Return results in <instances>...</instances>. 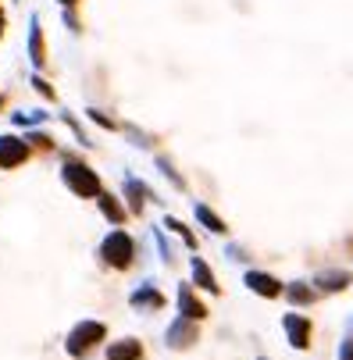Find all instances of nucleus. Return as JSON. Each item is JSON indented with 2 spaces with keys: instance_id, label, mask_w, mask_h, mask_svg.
I'll list each match as a JSON object with an SVG mask.
<instances>
[{
  "instance_id": "obj_17",
  "label": "nucleus",
  "mask_w": 353,
  "mask_h": 360,
  "mask_svg": "<svg viewBox=\"0 0 353 360\" xmlns=\"http://www.w3.org/2000/svg\"><path fill=\"white\" fill-rule=\"evenodd\" d=\"M285 296H289V300H293V303H310V300H314V292H310L303 282L289 286V289H285Z\"/></svg>"
},
{
  "instance_id": "obj_18",
  "label": "nucleus",
  "mask_w": 353,
  "mask_h": 360,
  "mask_svg": "<svg viewBox=\"0 0 353 360\" xmlns=\"http://www.w3.org/2000/svg\"><path fill=\"white\" fill-rule=\"evenodd\" d=\"M164 225H168L172 232H179V236L185 239V246H196V239H193V232H190V228H185L182 221H175V218H164Z\"/></svg>"
},
{
  "instance_id": "obj_19",
  "label": "nucleus",
  "mask_w": 353,
  "mask_h": 360,
  "mask_svg": "<svg viewBox=\"0 0 353 360\" xmlns=\"http://www.w3.org/2000/svg\"><path fill=\"white\" fill-rule=\"evenodd\" d=\"M43 118H47L43 111H29V114L22 111V114H14V121H18V125H39V121H43Z\"/></svg>"
},
{
  "instance_id": "obj_2",
  "label": "nucleus",
  "mask_w": 353,
  "mask_h": 360,
  "mask_svg": "<svg viewBox=\"0 0 353 360\" xmlns=\"http://www.w3.org/2000/svg\"><path fill=\"white\" fill-rule=\"evenodd\" d=\"M108 335V328H103L100 321H79L72 332H68V343H65V350L72 353V357H86L100 339Z\"/></svg>"
},
{
  "instance_id": "obj_6",
  "label": "nucleus",
  "mask_w": 353,
  "mask_h": 360,
  "mask_svg": "<svg viewBox=\"0 0 353 360\" xmlns=\"http://www.w3.org/2000/svg\"><path fill=\"white\" fill-rule=\"evenodd\" d=\"M282 325H285L289 343H293L296 350H307V346H310V321H307L303 314H285Z\"/></svg>"
},
{
  "instance_id": "obj_10",
  "label": "nucleus",
  "mask_w": 353,
  "mask_h": 360,
  "mask_svg": "<svg viewBox=\"0 0 353 360\" xmlns=\"http://www.w3.org/2000/svg\"><path fill=\"white\" fill-rule=\"evenodd\" d=\"M29 61L36 68H43V61H47V50H43V32H39V18L32 14V22H29Z\"/></svg>"
},
{
  "instance_id": "obj_11",
  "label": "nucleus",
  "mask_w": 353,
  "mask_h": 360,
  "mask_svg": "<svg viewBox=\"0 0 353 360\" xmlns=\"http://www.w3.org/2000/svg\"><path fill=\"white\" fill-rule=\"evenodd\" d=\"M139 357H143V346L136 339H121V343L108 346V360H139Z\"/></svg>"
},
{
  "instance_id": "obj_7",
  "label": "nucleus",
  "mask_w": 353,
  "mask_h": 360,
  "mask_svg": "<svg viewBox=\"0 0 353 360\" xmlns=\"http://www.w3.org/2000/svg\"><path fill=\"white\" fill-rule=\"evenodd\" d=\"M246 286H250L257 296H268V300L282 292V282L272 279V274H264V271H246Z\"/></svg>"
},
{
  "instance_id": "obj_27",
  "label": "nucleus",
  "mask_w": 353,
  "mask_h": 360,
  "mask_svg": "<svg viewBox=\"0 0 353 360\" xmlns=\"http://www.w3.org/2000/svg\"><path fill=\"white\" fill-rule=\"evenodd\" d=\"M350 339H353V321H350Z\"/></svg>"
},
{
  "instance_id": "obj_21",
  "label": "nucleus",
  "mask_w": 353,
  "mask_h": 360,
  "mask_svg": "<svg viewBox=\"0 0 353 360\" xmlns=\"http://www.w3.org/2000/svg\"><path fill=\"white\" fill-rule=\"evenodd\" d=\"M32 86H36L39 93H43V97H50V100H54V90H50V86H47V82H43V79H39V75L32 79Z\"/></svg>"
},
{
  "instance_id": "obj_26",
  "label": "nucleus",
  "mask_w": 353,
  "mask_h": 360,
  "mask_svg": "<svg viewBox=\"0 0 353 360\" xmlns=\"http://www.w3.org/2000/svg\"><path fill=\"white\" fill-rule=\"evenodd\" d=\"M61 4H65V8H72V4H75V0H61Z\"/></svg>"
},
{
  "instance_id": "obj_3",
  "label": "nucleus",
  "mask_w": 353,
  "mask_h": 360,
  "mask_svg": "<svg viewBox=\"0 0 353 360\" xmlns=\"http://www.w3.org/2000/svg\"><path fill=\"white\" fill-rule=\"evenodd\" d=\"M65 186L72 189L75 197H97L100 193V179H97V172L93 168H86V164H79V161H68L65 164Z\"/></svg>"
},
{
  "instance_id": "obj_25",
  "label": "nucleus",
  "mask_w": 353,
  "mask_h": 360,
  "mask_svg": "<svg viewBox=\"0 0 353 360\" xmlns=\"http://www.w3.org/2000/svg\"><path fill=\"white\" fill-rule=\"evenodd\" d=\"M0 36H4V14H0Z\"/></svg>"
},
{
  "instance_id": "obj_13",
  "label": "nucleus",
  "mask_w": 353,
  "mask_h": 360,
  "mask_svg": "<svg viewBox=\"0 0 353 360\" xmlns=\"http://www.w3.org/2000/svg\"><path fill=\"white\" fill-rule=\"evenodd\" d=\"M193 282L200 286V289H207V292H218V282H214V271L207 268L200 257H193Z\"/></svg>"
},
{
  "instance_id": "obj_4",
  "label": "nucleus",
  "mask_w": 353,
  "mask_h": 360,
  "mask_svg": "<svg viewBox=\"0 0 353 360\" xmlns=\"http://www.w3.org/2000/svg\"><path fill=\"white\" fill-rule=\"evenodd\" d=\"M168 346L172 350H185V346H193L196 343V321L193 317H175V321L168 325Z\"/></svg>"
},
{
  "instance_id": "obj_14",
  "label": "nucleus",
  "mask_w": 353,
  "mask_h": 360,
  "mask_svg": "<svg viewBox=\"0 0 353 360\" xmlns=\"http://www.w3.org/2000/svg\"><path fill=\"white\" fill-rule=\"evenodd\" d=\"M196 218H200V225H203V228H211L214 236H221V232H228V228H225V221H221V218H218V214H214V210L207 207V203H196Z\"/></svg>"
},
{
  "instance_id": "obj_8",
  "label": "nucleus",
  "mask_w": 353,
  "mask_h": 360,
  "mask_svg": "<svg viewBox=\"0 0 353 360\" xmlns=\"http://www.w3.org/2000/svg\"><path fill=\"white\" fill-rule=\"evenodd\" d=\"M129 303H132L136 310H157V307L164 303V296H161V292H157L150 282H143V286H139V289L129 296Z\"/></svg>"
},
{
  "instance_id": "obj_23",
  "label": "nucleus",
  "mask_w": 353,
  "mask_h": 360,
  "mask_svg": "<svg viewBox=\"0 0 353 360\" xmlns=\"http://www.w3.org/2000/svg\"><path fill=\"white\" fill-rule=\"evenodd\" d=\"M339 360H353V339H350V343H343V350H339Z\"/></svg>"
},
{
  "instance_id": "obj_22",
  "label": "nucleus",
  "mask_w": 353,
  "mask_h": 360,
  "mask_svg": "<svg viewBox=\"0 0 353 360\" xmlns=\"http://www.w3.org/2000/svg\"><path fill=\"white\" fill-rule=\"evenodd\" d=\"M90 118H93V121H100V125H108V129H114V121H111L108 114H100V111H90Z\"/></svg>"
},
{
  "instance_id": "obj_28",
  "label": "nucleus",
  "mask_w": 353,
  "mask_h": 360,
  "mask_svg": "<svg viewBox=\"0 0 353 360\" xmlns=\"http://www.w3.org/2000/svg\"><path fill=\"white\" fill-rule=\"evenodd\" d=\"M261 360H268V357H261Z\"/></svg>"
},
{
  "instance_id": "obj_20",
  "label": "nucleus",
  "mask_w": 353,
  "mask_h": 360,
  "mask_svg": "<svg viewBox=\"0 0 353 360\" xmlns=\"http://www.w3.org/2000/svg\"><path fill=\"white\" fill-rule=\"evenodd\" d=\"M154 239H157V250H161V257H164V261H172V246H168V239H164L161 232H154Z\"/></svg>"
},
{
  "instance_id": "obj_16",
  "label": "nucleus",
  "mask_w": 353,
  "mask_h": 360,
  "mask_svg": "<svg viewBox=\"0 0 353 360\" xmlns=\"http://www.w3.org/2000/svg\"><path fill=\"white\" fill-rule=\"evenodd\" d=\"M125 193H129V200H132V210H139V207H143V200L150 197V193H147V186L136 182V179H125Z\"/></svg>"
},
{
  "instance_id": "obj_5",
  "label": "nucleus",
  "mask_w": 353,
  "mask_h": 360,
  "mask_svg": "<svg viewBox=\"0 0 353 360\" xmlns=\"http://www.w3.org/2000/svg\"><path fill=\"white\" fill-rule=\"evenodd\" d=\"M29 157V143L18 136H0V168H18Z\"/></svg>"
},
{
  "instance_id": "obj_15",
  "label": "nucleus",
  "mask_w": 353,
  "mask_h": 360,
  "mask_svg": "<svg viewBox=\"0 0 353 360\" xmlns=\"http://www.w3.org/2000/svg\"><path fill=\"white\" fill-rule=\"evenodd\" d=\"M346 282H350V274H346V271H328V274H321V279H318V289L336 292V289H343Z\"/></svg>"
},
{
  "instance_id": "obj_1",
  "label": "nucleus",
  "mask_w": 353,
  "mask_h": 360,
  "mask_svg": "<svg viewBox=\"0 0 353 360\" xmlns=\"http://www.w3.org/2000/svg\"><path fill=\"white\" fill-rule=\"evenodd\" d=\"M100 257L108 261L111 268H129L132 264V257H136V246H132V239L125 236V232H111V236H103V243H100Z\"/></svg>"
},
{
  "instance_id": "obj_24",
  "label": "nucleus",
  "mask_w": 353,
  "mask_h": 360,
  "mask_svg": "<svg viewBox=\"0 0 353 360\" xmlns=\"http://www.w3.org/2000/svg\"><path fill=\"white\" fill-rule=\"evenodd\" d=\"M65 26H68L72 32H79V22H75V14H72V11H65Z\"/></svg>"
},
{
  "instance_id": "obj_12",
  "label": "nucleus",
  "mask_w": 353,
  "mask_h": 360,
  "mask_svg": "<svg viewBox=\"0 0 353 360\" xmlns=\"http://www.w3.org/2000/svg\"><path fill=\"white\" fill-rule=\"evenodd\" d=\"M97 203H100V210H103V218H108V221H114V225L125 221V210H121V203L111 193H97Z\"/></svg>"
},
{
  "instance_id": "obj_9",
  "label": "nucleus",
  "mask_w": 353,
  "mask_h": 360,
  "mask_svg": "<svg viewBox=\"0 0 353 360\" xmlns=\"http://www.w3.org/2000/svg\"><path fill=\"white\" fill-rule=\"evenodd\" d=\"M179 310H182V317H193V321H203L207 317V307L193 296L190 286H179Z\"/></svg>"
}]
</instances>
